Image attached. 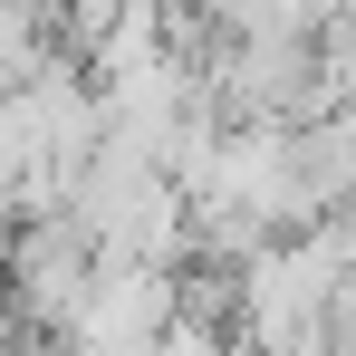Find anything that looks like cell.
<instances>
[{
  "label": "cell",
  "mask_w": 356,
  "mask_h": 356,
  "mask_svg": "<svg viewBox=\"0 0 356 356\" xmlns=\"http://www.w3.org/2000/svg\"><path fill=\"white\" fill-rule=\"evenodd\" d=\"M174 280H164V260H106L97 250V280L77 298V318H67V347L77 356H145L164 327H174Z\"/></svg>",
  "instance_id": "6da1fadb"
}]
</instances>
